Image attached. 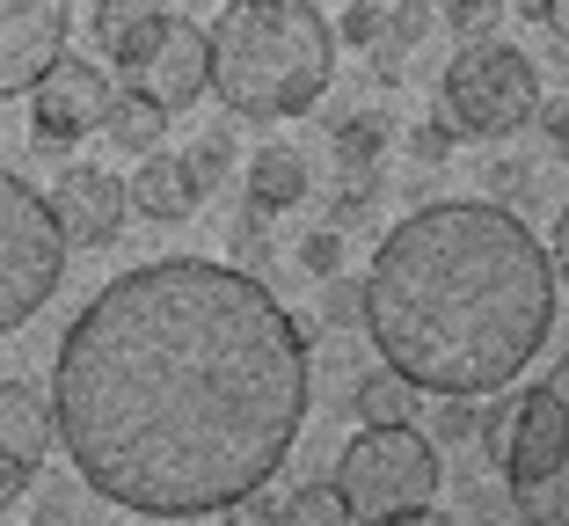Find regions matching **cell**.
Here are the masks:
<instances>
[{"label":"cell","mask_w":569,"mask_h":526,"mask_svg":"<svg viewBox=\"0 0 569 526\" xmlns=\"http://www.w3.org/2000/svg\"><path fill=\"white\" fill-rule=\"evenodd\" d=\"M300 322L249 271L168 256L110 278L59 337L51 431L96 497L190 519L263 490L307 425Z\"/></svg>","instance_id":"obj_1"},{"label":"cell","mask_w":569,"mask_h":526,"mask_svg":"<svg viewBox=\"0 0 569 526\" xmlns=\"http://www.w3.org/2000/svg\"><path fill=\"white\" fill-rule=\"evenodd\" d=\"M555 256L489 198L423 205L380 241L366 286V329L387 374L431 395H497L555 329Z\"/></svg>","instance_id":"obj_2"},{"label":"cell","mask_w":569,"mask_h":526,"mask_svg":"<svg viewBox=\"0 0 569 526\" xmlns=\"http://www.w3.org/2000/svg\"><path fill=\"white\" fill-rule=\"evenodd\" d=\"M204 59L234 118H300L329 88L336 30L315 0H227L219 30L204 37Z\"/></svg>","instance_id":"obj_3"},{"label":"cell","mask_w":569,"mask_h":526,"mask_svg":"<svg viewBox=\"0 0 569 526\" xmlns=\"http://www.w3.org/2000/svg\"><path fill=\"white\" fill-rule=\"evenodd\" d=\"M503 483L526 526H569V358H555L540 388L519 395Z\"/></svg>","instance_id":"obj_4"},{"label":"cell","mask_w":569,"mask_h":526,"mask_svg":"<svg viewBox=\"0 0 569 526\" xmlns=\"http://www.w3.org/2000/svg\"><path fill=\"white\" fill-rule=\"evenodd\" d=\"M59 271H67V227L51 198L30 190L16 169H0V337L59 292Z\"/></svg>","instance_id":"obj_5"},{"label":"cell","mask_w":569,"mask_h":526,"mask_svg":"<svg viewBox=\"0 0 569 526\" xmlns=\"http://www.w3.org/2000/svg\"><path fill=\"white\" fill-rule=\"evenodd\" d=\"M438 490V446L409 425H366L336 460V497L351 519H395V512L431 505Z\"/></svg>","instance_id":"obj_6"},{"label":"cell","mask_w":569,"mask_h":526,"mask_svg":"<svg viewBox=\"0 0 569 526\" xmlns=\"http://www.w3.org/2000/svg\"><path fill=\"white\" fill-rule=\"evenodd\" d=\"M540 110V73L519 44H503V37H475L460 44V59L446 67V118L452 132L468 139H503L533 125Z\"/></svg>","instance_id":"obj_7"},{"label":"cell","mask_w":569,"mask_h":526,"mask_svg":"<svg viewBox=\"0 0 569 526\" xmlns=\"http://www.w3.org/2000/svg\"><path fill=\"white\" fill-rule=\"evenodd\" d=\"M124 88H132V96H147L153 110H190V102L212 88L204 30H190V22L168 16L161 30H153V44L139 51V59H124Z\"/></svg>","instance_id":"obj_8"},{"label":"cell","mask_w":569,"mask_h":526,"mask_svg":"<svg viewBox=\"0 0 569 526\" xmlns=\"http://www.w3.org/2000/svg\"><path fill=\"white\" fill-rule=\"evenodd\" d=\"M30 118H37V139H44V147H73V139L102 132V118H110V81H102L88 59H51L30 81Z\"/></svg>","instance_id":"obj_9"},{"label":"cell","mask_w":569,"mask_h":526,"mask_svg":"<svg viewBox=\"0 0 569 526\" xmlns=\"http://www.w3.org/2000/svg\"><path fill=\"white\" fill-rule=\"evenodd\" d=\"M67 59V0H0V96H22Z\"/></svg>","instance_id":"obj_10"},{"label":"cell","mask_w":569,"mask_h":526,"mask_svg":"<svg viewBox=\"0 0 569 526\" xmlns=\"http://www.w3.org/2000/svg\"><path fill=\"white\" fill-rule=\"evenodd\" d=\"M44 446H51V409H44V395L22 388V380H0V505H16V497L37 483Z\"/></svg>","instance_id":"obj_11"},{"label":"cell","mask_w":569,"mask_h":526,"mask_svg":"<svg viewBox=\"0 0 569 526\" xmlns=\"http://www.w3.org/2000/svg\"><path fill=\"white\" fill-rule=\"evenodd\" d=\"M51 212H59V227H67L81 249H110L124 227V183L110 169H96V161H73L67 176H59V190H51Z\"/></svg>","instance_id":"obj_12"},{"label":"cell","mask_w":569,"mask_h":526,"mask_svg":"<svg viewBox=\"0 0 569 526\" xmlns=\"http://www.w3.org/2000/svg\"><path fill=\"white\" fill-rule=\"evenodd\" d=\"M124 205H139L147 220H190V212L204 205V183H198V169H190V153L153 147L147 161H139L132 190H124Z\"/></svg>","instance_id":"obj_13"},{"label":"cell","mask_w":569,"mask_h":526,"mask_svg":"<svg viewBox=\"0 0 569 526\" xmlns=\"http://www.w3.org/2000/svg\"><path fill=\"white\" fill-rule=\"evenodd\" d=\"M307 153L300 147H263L249 161V205L256 212H292V205H307Z\"/></svg>","instance_id":"obj_14"},{"label":"cell","mask_w":569,"mask_h":526,"mask_svg":"<svg viewBox=\"0 0 569 526\" xmlns=\"http://www.w3.org/2000/svg\"><path fill=\"white\" fill-rule=\"evenodd\" d=\"M168 22L161 0H96V44L110 51V59H139V51L153 44V30Z\"/></svg>","instance_id":"obj_15"},{"label":"cell","mask_w":569,"mask_h":526,"mask_svg":"<svg viewBox=\"0 0 569 526\" xmlns=\"http://www.w3.org/2000/svg\"><path fill=\"white\" fill-rule=\"evenodd\" d=\"M380 153H387V118L380 110H351V118H336V169H343V183L366 190L380 183Z\"/></svg>","instance_id":"obj_16"},{"label":"cell","mask_w":569,"mask_h":526,"mask_svg":"<svg viewBox=\"0 0 569 526\" xmlns=\"http://www.w3.org/2000/svg\"><path fill=\"white\" fill-rule=\"evenodd\" d=\"M102 132L118 139L124 153H153V147H161V132H168V110H153L147 96H132V88H124V96H110V118H102Z\"/></svg>","instance_id":"obj_17"},{"label":"cell","mask_w":569,"mask_h":526,"mask_svg":"<svg viewBox=\"0 0 569 526\" xmlns=\"http://www.w3.org/2000/svg\"><path fill=\"white\" fill-rule=\"evenodd\" d=\"M351 409L366 417V425H409V409H417V388H409L402 374H366L351 388Z\"/></svg>","instance_id":"obj_18"},{"label":"cell","mask_w":569,"mask_h":526,"mask_svg":"<svg viewBox=\"0 0 569 526\" xmlns=\"http://www.w3.org/2000/svg\"><path fill=\"white\" fill-rule=\"evenodd\" d=\"M278 526H351V505L336 497V483H300L292 505L278 512Z\"/></svg>","instance_id":"obj_19"},{"label":"cell","mask_w":569,"mask_h":526,"mask_svg":"<svg viewBox=\"0 0 569 526\" xmlns=\"http://www.w3.org/2000/svg\"><path fill=\"white\" fill-rule=\"evenodd\" d=\"M227 241H234V264L249 278L270 271V227H263V212H256V205H241V212H234V235H227Z\"/></svg>","instance_id":"obj_20"},{"label":"cell","mask_w":569,"mask_h":526,"mask_svg":"<svg viewBox=\"0 0 569 526\" xmlns=\"http://www.w3.org/2000/svg\"><path fill=\"white\" fill-rule=\"evenodd\" d=\"M438 16H446L452 30H460V37H468V44H475V37H489V30H497L503 0H438Z\"/></svg>","instance_id":"obj_21"},{"label":"cell","mask_w":569,"mask_h":526,"mask_svg":"<svg viewBox=\"0 0 569 526\" xmlns=\"http://www.w3.org/2000/svg\"><path fill=\"white\" fill-rule=\"evenodd\" d=\"M423 30H431V8H423V0H402V8H387V30H380V44H395V51H417V44H423Z\"/></svg>","instance_id":"obj_22"},{"label":"cell","mask_w":569,"mask_h":526,"mask_svg":"<svg viewBox=\"0 0 569 526\" xmlns=\"http://www.w3.org/2000/svg\"><path fill=\"white\" fill-rule=\"evenodd\" d=\"M227 161H234V132H227V125H212V132L190 147V169H198L204 190H212V176H227Z\"/></svg>","instance_id":"obj_23"},{"label":"cell","mask_w":569,"mask_h":526,"mask_svg":"<svg viewBox=\"0 0 569 526\" xmlns=\"http://www.w3.org/2000/svg\"><path fill=\"white\" fill-rule=\"evenodd\" d=\"M511 417H519V403H511V395H497V403L482 409L475 439H482V454H489V460H503V446H511Z\"/></svg>","instance_id":"obj_24"},{"label":"cell","mask_w":569,"mask_h":526,"mask_svg":"<svg viewBox=\"0 0 569 526\" xmlns=\"http://www.w3.org/2000/svg\"><path fill=\"white\" fill-rule=\"evenodd\" d=\"M452 139H460V132H452V125H438V118H417V125H409V153H417L423 169H438V161H446Z\"/></svg>","instance_id":"obj_25"},{"label":"cell","mask_w":569,"mask_h":526,"mask_svg":"<svg viewBox=\"0 0 569 526\" xmlns=\"http://www.w3.org/2000/svg\"><path fill=\"white\" fill-rule=\"evenodd\" d=\"M380 30H387V8L380 0H351V8H343V37H351V44H380Z\"/></svg>","instance_id":"obj_26"},{"label":"cell","mask_w":569,"mask_h":526,"mask_svg":"<svg viewBox=\"0 0 569 526\" xmlns=\"http://www.w3.org/2000/svg\"><path fill=\"white\" fill-rule=\"evenodd\" d=\"M300 264H307L315 278H336V264H343V235H336V227L307 235V241H300Z\"/></svg>","instance_id":"obj_27"},{"label":"cell","mask_w":569,"mask_h":526,"mask_svg":"<svg viewBox=\"0 0 569 526\" xmlns=\"http://www.w3.org/2000/svg\"><path fill=\"white\" fill-rule=\"evenodd\" d=\"M219 526H278V505H270L263 490L234 497V505H219Z\"/></svg>","instance_id":"obj_28"},{"label":"cell","mask_w":569,"mask_h":526,"mask_svg":"<svg viewBox=\"0 0 569 526\" xmlns=\"http://www.w3.org/2000/svg\"><path fill=\"white\" fill-rule=\"evenodd\" d=\"M526 190H533V169H526V161H497V169H489V205H511V198H526Z\"/></svg>","instance_id":"obj_29"},{"label":"cell","mask_w":569,"mask_h":526,"mask_svg":"<svg viewBox=\"0 0 569 526\" xmlns=\"http://www.w3.org/2000/svg\"><path fill=\"white\" fill-rule=\"evenodd\" d=\"M533 118H540V132H548V147L569 161V96H562V102H548V110H533Z\"/></svg>","instance_id":"obj_30"},{"label":"cell","mask_w":569,"mask_h":526,"mask_svg":"<svg viewBox=\"0 0 569 526\" xmlns=\"http://www.w3.org/2000/svg\"><path fill=\"white\" fill-rule=\"evenodd\" d=\"M526 16H533V22H548V30L569 44V0H526Z\"/></svg>","instance_id":"obj_31"},{"label":"cell","mask_w":569,"mask_h":526,"mask_svg":"<svg viewBox=\"0 0 569 526\" xmlns=\"http://www.w3.org/2000/svg\"><path fill=\"white\" fill-rule=\"evenodd\" d=\"M329 315H336V322H351V315H366L358 286H343V278H336V286H329Z\"/></svg>","instance_id":"obj_32"},{"label":"cell","mask_w":569,"mask_h":526,"mask_svg":"<svg viewBox=\"0 0 569 526\" xmlns=\"http://www.w3.org/2000/svg\"><path fill=\"white\" fill-rule=\"evenodd\" d=\"M44 526H81V512H73V490H51V497H44Z\"/></svg>","instance_id":"obj_33"},{"label":"cell","mask_w":569,"mask_h":526,"mask_svg":"<svg viewBox=\"0 0 569 526\" xmlns=\"http://www.w3.org/2000/svg\"><path fill=\"white\" fill-rule=\"evenodd\" d=\"M555 278H562V286H569V205H562V220H555Z\"/></svg>","instance_id":"obj_34"},{"label":"cell","mask_w":569,"mask_h":526,"mask_svg":"<svg viewBox=\"0 0 569 526\" xmlns=\"http://www.w3.org/2000/svg\"><path fill=\"white\" fill-rule=\"evenodd\" d=\"M372 526H452V519L431 512V505H417V512H395V519H372Z\"/></svg>","instance_id":"obj_35"},{"label":"cell","mask_w":569,"mask_h":526,"mask_svg":"<svg viewBox=\"0 0 569 526\" xmlns=\"http://www.w3.org/2000/svg\"><path fill=\"white\" fill-rule=\"evenodd\" d=\"M519 526H526V519H519Z\"/></svg>","instance_id":"obj_36"}]
</instances>
